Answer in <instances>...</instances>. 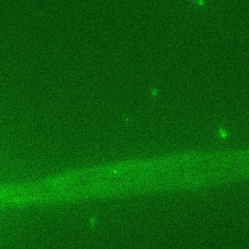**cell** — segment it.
<instances>
[{
	"instance_id": "cell-1",
	"label": "cell",
	"mask_w": 249,
	"mask_h": 249,
	"mask_svg": "<svg viewBox=\"0 0 249 249\" xmlns=\"http://www.w3.org/2000/svg\"><path fill=\"white\" fill-rule=\"evenodd\" d=\"M197 2L200 6H204V3L203 0H197Z\"/></svg>"
}]
</instances>
